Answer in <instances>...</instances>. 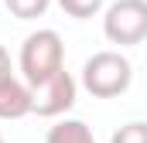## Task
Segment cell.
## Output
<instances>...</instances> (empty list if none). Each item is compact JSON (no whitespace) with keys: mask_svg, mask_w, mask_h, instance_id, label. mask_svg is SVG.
Wrapping results in <instances>:
<instances>
[{"mask_svg":"<svg viewBox=\"0 0 147 143\" xmlns=\"http://www.w3.org/2000/svg\"><path fill=\"white\" fill-rule=\"evenodd\" d=\"M28 112H34V89L17 75L0 82V119H24Z\"/></svg>","mask_w":147,"mask_h":143,"instance_id":"obj_5","label":"cell"},{"mask_svg":"<svg viewBox=\"0 0 147 143\" xmlns=\"http://www.w3.org/2000/svg\"><path fill=\"white\" fill-rule=\"evenodd\" d=\"M110 143H147V123H127V126H120Z\"/></svg>","mask_w":147,"mask_h":143,"instance_id":"obj_9","label":"cell"},{"mask_svg":"<svg viewBox=\"0 0 147 143\" xmlns=\"http://www.w3.org/2000/svg\"><path fill=\"white\" fill-rule=\"evenodd\" d=\"M103 3H106V0H58V7H62L69 17H75V21L96 17V14L103 10Z\"/></svg>","mask_w":147,"mask_h":143,"instance_id":"obj_8","label":"cell"},{"mask_svg":"<svg viewBox=\"0 0 147 143\" xmlns=\"http://www.w3.org/2000/svg\"><path fill=\"white\" fill-rule=\"evenodd\" d=\"M103 34L110 44H140L147 37V0H116L103 14Z\"/></svg>","mask_w":147,"mask_h":143,"instance_id":"obj_3","label":"cell"},{"mask_svg":"<svg viewBox=\"0 0 147 143\" xmlns=\"http://www.w3.org/2000/svg\"><path fill=\"white\" fill-rule=\"evenodd\" d=\"M7 78H14V68H10V55H7V48L0 44V82H7Z\"/></svg>","mask_w":147,"mask_h":143,"instance_id":"obj_10","label":"cell"},{"mask_svg":"<svg viewBox=\"0 0 147 143\" xmlns=\"http://www.w3.org/2000/svg\"><path fill=\"white\" fill-rule=\"evenodd\" d=\"M75 92H79V82L72 78V72H58L51 75L45 85L34 89V116L41 119H55V116H65L75 106Z\"/></svg>","mask_w":147,"mask_h":143,"instance_id":"obj_4","label":"cell"},{"mask_svg":"<svg viewBox=\"0 0 147 143\" xmlns=\"http://www.w3.org/2000/svg\"><path fill=\"white\" fill-rule=\"evenodd\" d=\"M130 78H134V68H130L127 55H120V51H96L82 65V85L96 99L123 96L130 89Z\"/></svg>","mask_w":147,"mask_h":143,"instance_id":"obj_2","label":"cell"},{"mask_svg":"<svg viewBox=\"0 0 147 143\" xmlns=\"http://www.w3.org/2000/svg\"><path fill=\"white\" fill-rule=\"evenodd\" d=\"M3 3H7V10H10L14 17H21V21H34V17H41V14L48 10L51 0H3Z\"/></svg>","mask_w":147,"mask_h":143,"instance_id":"obj_7","label":"cell"},{"mask_svg":"<svg viewBox=\"0 0 147 143\" xmlns=\"http://www.w3.org/2000/svg\"><path fill=\"white\" fill-rule=\"evenodd\" d=\"M45 143H96V136L82 119H62L48 130Z\"/></svg>","mask_w":147,"mask_h":143,"instance_id":"obj_6","label":"cell"},{"mask_svg":"<svg viewBox=\"0 0 147 143\" xmlns=\"http://www.w3.org/2000/svg\"><path fill=\"white\" fill-rule=\"evenodd\" d=\"M62 68H65V44H62L58 31L41 27V31L24 37V44H21V75L31 89L45 85Z\"/></svg>","mask_w":147,"mask_h":143,"instance_id":"obj_1","label":"cell"},{"mask_svg":"<svg viewBox=\"0 0 147 143\" xmlns=\"http://www.w3.org/2000/svg\"><path fill=\"white\" fill-rule=\"evenodd\" d=\"M0 143H3V133H0Z\"/></svg>","mask_w":147,"mask_h":143,"instance_id":"obj_11","label":"cell"}]
</instances>
